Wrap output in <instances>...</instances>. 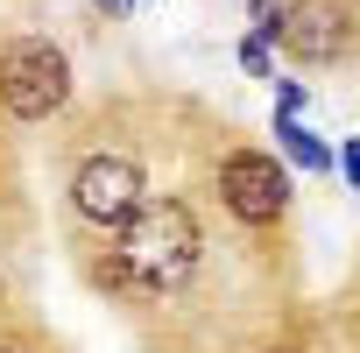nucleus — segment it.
Returning <instances> with one entry per match:
<instances>
[{
    "label": "nucleus",
    "instance_id": "nucleus-1",
    "mask_svg": "<svg viewBox=\"0 0 360 353\" xmlns=\"http://www.w3.org/2000/svg\"><path fill=\"white\" fill-rule=\"evenodd\" d=\"M113 269H120V283H134V290H148V297L176 290V283L198 269V219H191V205L141 198V212L120 226Z\"/></svg>",
    "mask_w": 360,
    "mask_h": 353
},
{
    "label": "nucleus",
    "instance_id": "nucleus-2",
    "mask_svg": "<svg viewBox=\"0 0 360 353\" xmlns=\"http://www.w3.org/2000/svg\"><path fill=\"white\" fill-rule=\"evenodd\" d=\"M71 99V64L57 43H8L0 50V106L15 120H50L57 106Z\"/></svg>",
    "mask_w": 360,
    "mask_h": 353
},
{
    "label": "nucleus",
    "instance_id": "nucleus-3",
    "mask_svg": "<svg viewBox=\"0 0 360 353\" xmlns=\"http://www.w3.org/2000/svg\"><path fill=\"white\" fill-rule=\"evenodd\" d=\"M219 198H226L233 219L269 226V219H283V205H290V176H283L276 155H262V148H233V155L219 162Z\"/></svg>",
    "mask_w": 360,
    "mask_h": 353
},
{
    "label": "nucleus",
    "instance_id": "nucleus-4",
    "mask_svg": "<svg viewBox=\"0 0 360 353\" xmlns=\"http://www.w3.org/2000/svg\"><path fill=\"white\" fill-rule=\"evenodd\" d=\"M141 169L127 162V155H85L78 162V176H71V205L92 219V226H127L134 212H141Z\"/></svg>",
    "mask_w": 360,
    "mask_h": 353
},
{
    "label": "nucleus",
    "instance_id": "nucleus-5",
    "mask_svg": "<svg viewBox=\"0 0 360 353\" xmlns=\"http://www.w3.org/2000/svg\"><path fill=\"white\" fill-rule=\"evenodd\" d=\"M283 43H290L304 64H325V57H339V43H346V15L332 8V0H304V8L283 15Z\"/></svg>",
    "mask_w": 360,
    "mask_h": 353
},
{
    "label": "nucleus",
    "instance_id": "nucleus-6",
    "mask_svg": "<svg viewBox=\"0 0 360 353\" xmlns=\"http://www.w3.org/2000/svg\"><path fill=\"white\" fill-rule=\"evenodd\" d=\"M276 134H283V148H290V162H304V169H332V148L325 141H311L290 113H276Z\"/></svg>",
    "mask_w": 360,
    "mask_h": 353
},
{
    "label": "nucleus",
    "instance_id": "nucleus-7",
    "mask_svg": "<svg viewBox=\"0 0 360 353\" xmlns=\"http://www.w3.org/2000/svg\"><path fill=\"white\" fill-rule=\"evenodd\" d=\"M240 64H248V71H269V36H248V43H240Z\"/></svg>",
    "mask_w": 360,
    "mask_h": 353
},
{
    "label": "nucleus",
    "instance_id": "nucleus-8",
    "mask_svg": "<svg viewBox=\"0 0 360 353\" xmlns=\"http://www.w3.org/2000/svg\"><path fill=\"white\" fill-rule=\"evenodd\" d=\"M339 169L353 176V191H360V141H346V148H339Z\"/></svg>",
    "mask_w": 360,
    "mask_h": 353
},
{
    "label": "nucleus",
    "instance_id": "nucleus-9",
    "mask_svg": "<svg viewBox=\"0 0 360 353\" xmlns=\"http://www.w3.org/2000/svg\"><path fill=\"white\" fill-rule=\"evenodd\" d=\"M269 353H290V346H269Z\"/></svg>",
    "mask_w": 360,
    "mask_h": 353
},
{
    "label": "nucleus",
    "instance_id": "nucleus-10",
    "mask_svg": "<svg viewBox=\"0 0 360 353\" xmlns=\"http://www.w3.org/2000/svg\"><path fill=\"white\" fill-rule=\"evenodd\" d=\"M106 8H120V0H106Z\"/></svg>",
    "mask_w": 360,
    "mask_h": 353
},
{
    "label": "nucleus",
    "instance_id": "nucleus-11",
    "mask_svg": "<svg viewBox=\"0 0 360 353\" xmlns=\"http://www.w3.org/2000/svg\"><path fill=\"white\" fill-rule=\"evenodd\" d=\"M0 353H8V346H0Z\"/></svg>",
    "mask_w": 360,
    "mask_h": 353
}]
</instances>
